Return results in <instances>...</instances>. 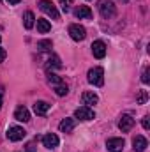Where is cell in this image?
<instances>
[{
	"label": "cell",
	"instance_id": "6da1fadb",
	"mask_svg": "<svg viewBox=\"0 0 150 152\" xmlns=\"http://www.w3.org/2000/svg\"><path fill=\"white\" fill-rule=\"evenodd\" d=\"M87 80L94 87H103L104 85V69L103 67H92V69H88Z\"/></svg>",
	"mask_w": 150,
	"mask_h": 152
},
{
	"label": "cell",
	"instance_id": "7a4b0ae2",
	"mask_svg": "<svg viewBox=\"0 0 150 152\" xmlns=\"http://www.w3.org/2000/svg\"><path fill=\"white\" fill-rule=\"evenodd\" d=\"M99 12H101L103 18L110 20V18H113L117 14V7H115V4L110 2V0H101L99 2Z\"/></svg>",
	"mask_w": 150,
	"mask_h": 152
},
{
	"label": "cell",
	"instance_id": "3957f363",
	"mask_svg": "<svg viewBox=\"0 0 150 152\" xmlns=\"http://www.w3.org/2000/svg\"><path fill=\"white\" fill-rule=\"evenodd\" d=\"M39 9H41L44 14H48L50 18H53V20H58V18H60L58 11H57V7L53 5L51 0H41V2H39Z\"/></svg>",
	"mask_w": 150,
	"mask_h": 152
},
{
	"label": "cell",
	"instance_id": "277c9868",
	"mask_svg": "<svg viewBox=\"0 0 150 152\" xmlns=\"http://www.w3.org/2000/svg\"><path fill=\"white\" fill-rule=\"evenodd\" d=\"M25 136H27V131L23 127H20V126H12L7 131V140H11V142H20Z\"/></svg>",
	"mask_w": 150,
	"mask_h": 152
},
{
	"label": "cell",
	"instance_id": "5b68a950",
	"mask_svg": "<svg viewBox=\"0 0 150 152\" xmlns=\"http://www.w3.org/2000/svg\"><path fill=\"white\" fill-rule=\"evenodd\" d=\"M74 117L79 118V120H94L95 113H94V110L90 106H79V108H76Z\"/></svg>",
	"mask_w": 150,
	"mask_h": 152
},
{
	"label": "cell",
	"instance_id": "8992f818",
	"mask_svg": "<svg viewBox=\"0 0 150 152\" xmlns=\"http://www.w3.org/2000/svg\"><path fill=\"white\" fill-rule=\"evenodd\" d=\"M69 36L74 41H83V39L87 37V30H85V27L73 23V25H69Z\"/></svg>",
	"mask_w": 150,
	"mask_h": 152
},
{
	"label": "cell",
	"instance_id": "52a82bcc",
	"mask_svg": "<svg viewBox=\"0 0 150 152\" xmlns=\"http://www.w3.org/2000/svg\"><path fill=\"white\" fill-rule=\"evenodd\" d=\"M133 127H134V118L131 115H122L120 120H118V129L122 133H129Z\"/></svg>",
	"mask_w": 150,
	"mask_h": 152
},
{
	"label": "cell",
	"instance_id": "ba28073f",
	"mask_svg": "<svg viewBox=\"0 0 150 152\" xmlns=\"http://www.w3.org/2000/svg\"><path fill=\"white\" fill-rule=\"evenodd\" d=\"M58 143H60V140H58V136H57L55 133H48V134L42 136V145H44L46 149H50V151L57 149Z\"/></svg>",
	"mask_w": 150,
	"mask_h": 152
},
{
	"label": "cell",
	"instance_id": "9c48e42d",
	"mask_svg": "<svg viewBox=\"0 0 150 152\" xmlns=\"http://www.w3.org/2000/svg\"><path fill=\"white\" fill-rule=\"evenodd\" d=\"M124 145H125L124 138H110L106 142V149L110 152H122L124 151Z\"/></svg>",
	"mask_w": 150,
	"mask_h": 152
},
{
	"label": "cell",
	"instance_id": "30bf717a",
	"mask_svg": "<svg viewBox=\"0 0 150 152\" xmlns=\"http://www.w3.org/2000/svg\"><path fill=\"white\" fill-rule=\"evenodd\" d=\"M92 53L95 58H104L106 57V44L103 41H94L92 42Z\"/></svg>",
	"mask_w": 150,
	"mask_h": 152
},
{
	"label": "cell",
	"instance_id": "8fae6325",
	"mask_svg": "<svg viewBox=\"0 0 150 152\" xmlns=\"http://www.w3.org/2000/svg\"><path fill=\"white\" fill-rule=\"evenodd\" d=\"M147 147H149V142H147L145 136L138 134V136L133 140V149H134V152H145L147 151Z\"/></svg>",
	"mask_w": 150,
	"mask_h": 152
},
{
	"label": "cell",
	"instance_id": "7c38bea8",
	"mask_svg": "<svg viewBox=\"0 0 150 152\" xmlns=\"http://www.w3.org/2000/svg\"><path fill=\"white\" fill-rule=\"evenodd\" d=\"M74 16L79 20H90L92 18V9L88 5H79L74 9Z\"/></svg>",
	"mask_w": 150,
	"mask_h": 152
},
{
	"label": "cell",
	"instance_id": "4fadbf2b",
	"mask_svg": "<svg viewBox=\"0 0 150 152\" xmlns=\"http://www.w3.org/2000/svg\"><path fill=\"white\" fill-rule=\"evenodd\" d=\"M14 118H16L18 122H28V120H30V112H28L25 106H18V108L14 110Z\"/></svg>",
	"mask_w": 150,
	"mask_h": 152
},
{
	"label": "cell",
	"instance_id": "5bb4252c",
	"mask_svg": "<svg viewBox=\"0 0 150 152\" xmlns=\"http://www.w3.org/2000/svg\"><path fill=\"white\" fill-rule=\"evenodd\" d=\"M81 101H83L85 106H92V104H97L99 97H97V94H94V92H83Z\"/></svg>",
	"mask_w": 150,
	"mask_h": 152
},
{
	"label": "cell",
	"instance_id": "9a60e30c",
	"mask_svg": "<svg viewBox=\"0 0 150 152\" xmlns=\"http://www.w3.org/2000/svg\"><path fill=\"white\" fill-rule=\"evenodd\" d=\"M74 126H76L74 118H64V120L58 124V129H60L62 133H71V131L74 129Z\"/></svg>",
	"mask_w": 150,
	"mask_h": 152
},
{
	"label": "cell",
	"instance_id": "2e32d148",
	"mask_svg": "<svg viewBox=\"0 0 150 152\" xmlns=\"http://www.w3.org/2000/svg\"><path fill=\"white\" fill-rule=\"evenodd\" d=\"M51 30V23L44 18H37V32L39 34H48Z\"/></svg>",
	"mask_w": 150,
	"mask_h": 152
},
{
	"label": "cell",
	"instance_id": "e0dca14e",
	"mask_svg": "<svg viewBox=\"0 0 150 152\" xmlns=\"http://www.w3.org/2000/svg\"><path fill=\"white\" fill-rule=\"evenodd\" d=\"M34 23H36V16H34V12H32V11H27V12L23 14V25H25V28L30 30V28L34 27Z\"/></svg>",
	"mask_w": 150,
	"mask_h": 152
},
{
	"label": "cell",
	"instance_id": "ac0fdd59",
	"mask_svg": "<svg viewBox=\"0 0 150 152\" xmlns=\"http://www.w3.org/2000/svg\"><path fill=\"white\" fill-rule=\"evenodd\" d=\"M62 67V62L57 55H51L48 58V64H46V71H51V69H60Z\"/></svg>",
	"mask_w": 150,
	"mask_h": 152
},
{
	"label": "cell",
	"instance_id": "d6986e66",
	"mask_svg": "<svg viewBox=\"0 0 150 152\" xmlns=\"http://www.w3.org/2000/svg\"><path fill=\"white\" fill-rule=\"evenodd\" d=\"M48 110H50V104H48L46 101H37V103H34V112H36V115H46Z\"/></svg>",
	"mask_w": 150,
	"mask_h": 152
},
{
	"label": "cell",
	"instance_id": "ffe728a7",
	"mask_svg": "<svg viewBox=\"0 0 150 152\" xmlns=\"http://www.w3.org/2000/svg\"><path fill=\"white\" fill-rule=\"evenodd\" d=\"M48 81L53 85V87H57V85H60V83H64V80L60 78L58 75H55L53 71H48Z\"/></svg>",
	"mask_w": 150,
	"mask_h": 152
},
{
	"label": "cell",
	"instance_id": "44dd1931",
	"mask_svg": "<svg viewBox=\"0 0 150 152\" xmlns=\"http://www.w3.org/2000/svg\"><path fill=\"white\" fill-rule=\"evenodd\" d=\"M147 101H149V92H147V90H138L136 103H138V104H145Z\"/></svg>",
	"mask_w": 150,
	"mask_h": 152
},
{
	"label": "cell",
	"instance_id": "7402d4cb",
	"mask_svg": "<svg viewBox=\"0 0 150 152\" xmlns=\"http://www.w3.org/2000/svg\"><path fill=\"white\" fill-rule=\"evenodd\" d=\"M51 41L50 39H44V41H39L37 42V48H39V51H50L51 50Z\"/></svg>",
	"mask_w": 150,
	"mask_h": 152
},
{
	"label": "cell",
	"instance_id": "603a6c76",
	"mask_svg": "<svg viewBox=\"0 0 150 152\" xmlns=\"http://www.w3.org/2000/svg\"><path fill=\"white\" fill-rule=\"evenodd\" d=\"M67 92H69V87H67L66 83H60V85L55 87V94L60 96V97H62V96H67Z\"/></svg>",
	"mask_w": 150,
	"mask_h": 152
},
{
	"label": "cell",
	"instance_id": "cb8c5ba5",
	"mask_svg": "<svg viewBox=\"0 0 150 152\" xmlns=\"http://www.w3.org/2000/svg\"><path fill=\"white\" fill-rule=\"evenodd\" d=\"M60 2V7L64 12H69L71 11V5H73V0H58Z\"/></svg>",
	"mask_w": 150,
	"mask_h": 152
},
{
	"label": "cell",
	"instance_id": "d4e9b609",
	"mask_svg": "<svg viewBox=\"0 0 150 152\" xmlns=\"http://www.w3.org/2000/svg\"><path fill=\"white\" fill-rule=\"evenodd\" d=\"M141 81H143L145 85L149 83V67H145V69H143V76H141Z\"/></svg>",
	"mask_w": 150,
	"mask_h": 152
},
{
	"label": "cell",
	"instance_id": "484cf974",
	"mask_svg": "<svg viewBox=\"0 0 150 152\" xmlns=\"http://www.w3.org/2000/svg\"><path fill=\"white\" fill-rule=\"evenodd\" d=\"M27 152H36V140L34 142H30V143H27Z\"/></svg>",
	"mask_w": 150,
	"mask_h": 152
},
{
	"label": "cell",
	"instance_id": "4316f807",
	"mask_svg": "<svg viewBox=\"0 0 150 152\" xmlns=\"http://www.w3.org/2000/svg\"><path fill=\"white\" fill-rule=\"evenodd\" d=\"M4 94H5V87L0 85V108H2V104H4Z\"/></svg>",
	"mask_w": 150,
	"mask_h": 152
},
{
	"label": "cell",
	"instance_id": "83f0119b",
	"mask_svg": "<svg viewBox=\"0 0 150 152\" xmlns=\"http://www.w3.org/2000/svg\"><path fill=\"white\" fill-rule=\"evenodd\" d=\"M141 124H143V129H149V127H150L149 117H143V120H141Z\"/></svg>",
	"mask_w": 150,
	"mask_h": 152
},
{
	"label": "cell",
	"instance_id": "f1b7e54d",
	"mask_svg": "<svg viewBox=\"0 0 150 152\" xmlns=\"http://www.w3.org/2000/svg\"><path fill=\"white\" fill-rule=\"evenodd\" d=\"M5 57H7V51H5L4 48H0V62H4V60H5Z\"/></svg>",
	"mask_w": 150,
	"mask_h": 152
},
{
	"label": "cell",
	"instance_id": "f546056e",
	"mask_svg": "<svg viewBox=\"0 0 150 152\" xmlns=\"http://www.w3.org/2000/svg\"><path fill=\"white\" fill-rule=\"evenodd\" d=\"M7 2H9V5H16V4H20L21 0H7Z\"/></svg>",
	"mask_w": 150,
	"mask_h": 152
},
{
	"label": "cell",
	"instance_id": "4dcf8cb0",
	"mask_svg": "<svg viewBox=\"0 0 150 152\" xmlns=\"http://www.w3.org/2000/svg\"><path fill=\"white\" fill-rule=\"evenodd\" d=\"M122 2H124V4H127V2H129V0H122Z\"/></svg>",
	"mask_w": 150,
	"mask_h": 152
},
{
	"label": "cell",
	"instance_id": "1f68e13d",
	"mask_svg": "<svg viewBox=\"0 0 150 152\" xmlns=\"http://www.w3.org/2000/svg\"><path fill=\"white\" fill-rule=\"evenodd\" d=\"M0 41H2V37H0Z\"/></svg>",
	"mask_w": 150,
	"mask_h": 152
}]
</instances>
